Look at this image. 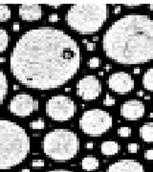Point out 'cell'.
<instances>
[{"label":"cell","instance_id":"cell-1","mask_svg":"<svg viewBox=\"0 0 153 172\" xmlns=\"http://www.w3.org/2000/svg\"><path fill=\"white\" fill-rule=\"evenodd\" d=\"M81 61L76 41L64 31L40 27L24 33L12 49L11 72L22 85L50 90L67 83Z\"/></svg>","mask_w":153,"mask_h":172},{"label":"cell","instance_id":"cell-2","mask_svg":"<svg viewBox=\"0 0 153 172\" xmlns=\"http://www.w3.org/2000/svg\"><path fill=\"white\" fill-rule=\"evenodd\" d=\"M109 59L123 65L153 60V19L143 14H128L114 21L103 37Z\"/></svg>","mask_w":153,"mask_h":172},{"label":"cell","instance_id":"cell-3","mask_svg":"<svg viewBox=\"0 0 153 172\" xmlns=\"http://www.w3.org/2000/svg\"><path fill=\"white\" fill-rule=\"evenodd\" d=\"M30 138L15 123L0 120V169H10L21 164L30 152Z\"/></svg>","mask_w":153,"mask_h":172},{"label":"cell","instance_id":"cell-4","mask_svg":"<svg viewBox=\"0 0 153 172\" xmlns=\"http://www.w3.org/2000/svg\"><path fill=\"white\" fill-rule=\"evenodd\" d=\"M108 17V6L103 3L76 4L67 12L69 27L80 34L89 35L98 32Z\"/></svg>","mask_w":153,"mask_h":172},{"label":"cell","instance_id":"cell-5","mask_svg":"<svg viewBox=\"0 0 153 172\" xmlns=\"http://www.w3.org/2000/svg\"><path fill=\"white\" fill-rule=\"evenodd\" d=\"M45 155L59 163L74 159L80 149V140L76 134L68 129H55L47 133L42 142Z\"/></svg>","mask_w":153,"mask_h":172},{"label":"cell","instance_id":"cell-6","mask_svg":"<svg viewBox=\"0 0 153 172\" xmlns=\"http://www.w3.org/2000/svg\"><path fill=\"white\" fill-rule=\"evenodd\" d=\"M113 124L111 115L101 109L85 111L80 119V128L86 135L99 137L109 130Z\"/></svg>","mask_w":153,"mask_h":172},{"label":"cell","instance_id":"cell-7","mask_svg":"<svg viewBox=\"0 0 153 172\" xmlns=\"http://www.w3.org/2000/svg\"><path fill=\"white\" fill-rule=\"evenodd\" d=\"M76 111L73 99L66 96H55L46 103V114L56 122H66L71 120Z\"/></svg>","mask_w":153,"mask_h":172},{"label":"cell","instance_id":"cell-8","mask_svg":"<svg viewBox=\"0 0 153 172\" xmlns=\"http://www.w3.org/2000/svg\"><path fill=\"white\" fill-rule=\"evenodd\" d=\"M38 109V101L31 95L18 94L15 96L9 104V110L15 116L27 117Z\"/></svg>","mask_w":153,"mask_h":172},{"label":"cell","instance_id":"cell-9","mask_svg":"<svg viewBox=\"0 0 153 172\" xmlns=\"http://www.w3.org/2000/svg\"><path fill=\"white\" fill-rule=\"evenodd\" d=\"M101 93V83L98 78L89 75L80 79L76 83V95L85 101L96 99Z\"/></svg>","mask_w":153,"mask_h":172},{"label":"cell","instance_id":"cell-10","mask_svg":"<svg viewBox=\"0 0 153 172\" xmlns=\"http://www.w3.org/2000/svg\"><path fill=\"white\" fill-rule=\"evenodd\" d=\"M107 84L113 92L119 95H126L134 89L135 82L128 73L116 72L109 76Z\"/></svg>","mask_w":153,"mask_h":172},{"label":"cell","instance_id":"cell-11","mask_svg":"<svg viewBox=\"0 0 153 172\" xmlns=\"http://www.w3.org/2000/svg\"><path fill=\"white\" fill-rule=\"evenodd\" d=\"M145 107L141 100H127L121 105V115L127 120H138L144 117Z\"/></svg>","mask_w":153,"mask_h":172},{"label":"cell","instance_id":"cell-12","mask_svg":"<svg viewBox=\"0 0 153 172\" xmlns=\"http://www.w3.org/2000/svg\"><path fill=\"white\" fill-rule=\"evenodd\" d=\"M106 172H144V169L140 162L132 159H124L109 164Z\"/></svg>","mask_w":153,"mask_h":172},{"label":"cell","instance_id":"cell-13","mask_svg":"<svg viewBox=\"0 0 153 172\" xmlns=\"http://www.w3.org/2000/svg\"><path fill=\"white\" fill-rule=\"evenodd\" d=\"M19 15L25 21H35L42 16V9L38 4H24L19 7Z\"/></svg>","mask_w":153,"mask_h":172},{"label":"cell","instance_id":"cell-14","mask_svg":"<svg viewBox=\"0 0 153 172\" xmlns=\"http://www.w3.org/2000/svg\"><path fill=\"white\" fill-rule=\"evenodd\" d=\"M100 151L104 156H113L116 155L120 151V145L115 141H106L100 145Z\"/></svg>","mask_w":153,"mask_h":172},{"label":"cell","instance_id":"cell-15","mask_svg":"<svg viewBox=\"0 0 153 172\" xmlns=\"http://www.w3.org/2000/svg\"><path fill=\"white\" fill-rule=\"evenodd\" d=\"M139 135L144 142L153 143V123L143 124L139 129Z\"/></svg>","mask_w":153,"mask_h":172},{"label":"cell","instance_id":"cell-16","mask_svg":"<svg viewBox=\"0 0 153 172\" xmlns=\"http://www.w3.org/2000/svg\"><path fill=\"white\" fill-rule=\"evenodd\" d=\"M100 167V162L97 158L93 156H87L82 159L81 161V167L86 171H93L98 169Z\"/></svg>","mask_w":153,"mask_h":172},{"label":"cell","instance_id":"cell-17","mask_svg":"<svg viewBox=\"0 0 153 172\" xmlns=\"http://www.w3.org/2000/svg\"><path fill=\"white\" fill-rule=\"evenodd\" d=\"M8 93V80L6 78L5 73L0 68V107H1L3 101Z\"/></svg>","mask_w":153,"mask_h":172},{"label":"cell","instance_id":"cell-18","mask_svg":"<svg viewBox=\"0 0 153 172\" xmlns=\"http://www.w3.org/2000/svg\"><path fill=\"white\" fill-rule=\"evenodd\" d=\"M142 83L145 90L153 92V67L148 69L143 75Z\"/></svg>","mask_w":153,"mask_h":172},{"label":"cell","instance_id":"cell-19","mask_svg":"<svg viewBox=\"0 0 153 172\" xmlns=\"http://www.w3.org/2000/svg\"><path fill=\"white\" fill-rule=\"evenodd\" d=\"M8 44H9V35L7 33V31L3 28H0V54L7 50Z\"/></svg>","mask_w":153,"mask_h":172},{"label":"cell","instance_id":"cell-20","mask_svg":"<svg viewBox=\"0 0 153 172\" xmlns=\"http://www.w3.org/2000/svg\"><path fill=\"white\" fill-rule=\"evenodd\" d=\"M11 17V10L7 5H0V22L7 21Z\"/></svg>","mask_w":153,"mask_h":172},{"label":"cell","instance_id":"cell-21","mask_svg":"<svg viewBox=\"0 0 153 172\" xmlns=\"http://www.w3.org/2000/svg\"><path fill=\"white\" fill-rule=\"evenodd\" d=\"M30 126L31 128L34 130H40L45 127V123H44V120L42 119H38V120H33V122L31 123Z\"/></svg>","mask_w":153,"mask_h":172},{"label":"cell","instance_id":"cell-22","mask_svg":"<svg viewBox=\"0 0 153 172\" xmlns=\"http://www.w3.org/2000/svg\"><path fill=\"white\" fill-rule=\"evenodd\" d=\"M118 134L120 137L122 138H128L131 136V128L127 126H124V127H120L118 129Z\"/></svg>","mask_w":153,"mask_h":172},{"label":"cell","instance_id":"cell-23","mask_svg":"<svg viewBox=\"0 0 153 172\" xmlns=\"http://www.w3.org/2000/svg\"><path fill=\"white\" fill-rule=\"evenodd\" d=\"M100 65V59L99 57H92L88 61V66L90 68H98Z\"/></svg>","mask_w":153,"mask_h":172},{"label":"cell","instance_id":"cell-24","mask_svg":"<svg viewBox=\"0 0 153 172\" xmlns=\"http://www.w3.org/2000/svg\"><path fill=\"white\" fill-rule=\"evenodd\" d=\"M115 103H116V101H115V99L113 97H111L110 95L105 96V99L104 100V104L105 106H113L115 104Z\"/></svg>","mask_w":153,"mask_h":172},{"label":"cell","instance_id":"cell-25","mask_svg":"<svg viewBox=\"0 0 153 172\" xmlns=\"http://www.w3.org/2000/svg\"><path fill=\"white\" fill-rule=\"evenodd\" d=\"M127 149H128V151L130 153H136V152L139 151L140 146H139L138 143H128V145H127Z\"/></svg>","mask_w":153,"mask_h":172},{"label":"cell","instance_id":"cell-26","mask_svg":"<svg viewBox=\"0 0 153 172\" xmlns=\"http://www.w3.org/2000/svg\"><path fill=\"white\" fill-rule=\"evenodd\" d=\"M44 161L43 160H34L32 162V165H33L34 167H36V168H39V167H44Z\"/></svg>","mask_w":153,"mask_h":172},{"label":"cell","instance_id":"cell-27","mask_svg":"<svg viewBox=\"0 0 153 172\" xmlns=\"http://www.w3.org/2000/svg\"><path fill=\"white\" fill-rule=\"evenodd\" d=\"M144 158L148 161H153V149H148L144 152Z\"/></svg>","mask_w":153,"mask_h":172},{"label":"cell","instance_id":"cell-28","mask_svg":"<svg viewBox=\"0 0 153 172\" xmlns=\"http://www.w3.org/2000/svg\"><path fill=\"white\" fill-rule=\"evenodd\" d=\"M59 20V15H57V14H52L50 15V17H49V21L50 22H53V23H55V22H57Z\"/></svg>","mask_w":153,"mask_h":172},{"label":"cell","instance_id":"cell-29","mask_svg":"<svg viewBox=\"0 0 153 172\" xmlns=\"http://www.w3.org/2000/svg\"><path fill=\"white\" fill-rule=\"evenodd\" d=\"M86 48L88 51H94L96 49V45H95V43L93 42H88L86 44Z\"/></svg>","mask_w":153,"mask_h":172},{"label":"cell","instance_id":"cell-30","mask_svg":"<svg viewBox=\"0 0 153 172\" xmlns=\"http://www.w3.org/2000/svg\"><path fill=\"white\" fill-rule=\"evenodd\" d=\"M125 7H140L141 4L139 3H128V4H124Z\"/></svg>","mask_w":153,"mask_h":172},{"label":"cell","instance_id":"cell-31","mask_svg":"<svg viewBox=\"0 0 153 172\" xmlns=\"http://www.w3.org/2000/svg\"><path fill=\"white\" fill-rule=\"evenodd\" d=\"M47 172H73L71 170H65V169H55V170H50Z\"/></svg>","mask_w":153,"mask_h":172},{"label":"cell","instance_id":"cell-32","mask_svg":"<svg viewBox=\"0 0 153 172\" xmlns=\"http://www.w3.org/2000/svg\"><path fill=\"white\" fill-rule=\"evenodd\" d=\"M120 12H121V6H116L113 11V14L117 15V14H120Z\"/></svg>","mask_w":153,"mask_h":172},{"label":"cell","instance_id":"cell-33","mask_svg":"<svg viewBox=\"0 0 153 172\" xmlns=\"http://www.w3.org/2000/svg\"><path fill=\"white\" fill-rule=\"evenodd\" d=\"M12 29H14V31H19V29H20V25H19V23L15 22V23H14Z\"/></svg>","mask_w":153,"mask_h":172},{"label":"cell","instance_id":"cell-34","mask_svg":"<svg viewBox=\"0 0 153 172\" xmlns=\"http://www.w3.org/2000/svg\"><path fill=\"white\" fill-rule=\"evenodd\" d=\"M85 147L88 148V149H92L94 147V143H87L86 145H85Z\"/></svg>","mask_w":153,"mask_h":172},{"label":"cell","instance_id":"cell-35","mask_svg":"<svg viewBox=\"0 0 153 172\" xmlns=\"http://www.w3.org/2000/svg\"><path fill=\"white\" fill-rule=\"evenodd\" d=\"M49 6H50V7H54L55 9H57V8H59V7H60V4H49Z\"/></svg>","mask_w":153,"mask_h":172},{"label":"cell","instance_id":"cell-36","mask_svg":"<svg viewBox=\"0 0 153 172\" xmlns=\"http://www.w3.org/2000/svg\"><path fill=\"white\" fill-rule=\"evenodd\" d=\"M133 73L135 74V75L140 74V68H134V70H133Z\"/></svg>","mask_w":153,"mask_h":172},{"label":"cell","instance_id":"cell-37","mask_svg":"<svg viewBox=\"0 0 153 172\" xmlns=\"http://www.w3.org/2000/svg\"><path fill=\"white\" fill-rule=\"evenodd\" d=\"M137 95H138V97H143V96H144V91L140 90L139 92H137Z\"/></svg>","mask_w":153,"mask_h":172},{"label":"cell","instance_id":"cell-38","mask_svg":"<svg viewBox=\"0 0 153 172\" xmlns=\"http://www.w3.org/2000/svg\"><path fill=\"white\" fill-rule=\"evenodd\" d=\"M110 68H111V65H110V64H107V65L105 66V70H106V71H109Z\"/></svg>","mask_w":153,"mask_h":172},{"label":"cell","instance_id":"cell-39","mask_svg":"<svg viewBox=\"0 0 153 172\" xmlns=\"http://www.w3.org/2000/svg\"><path fill=\"white\" fill-rule=\"evenodd\" d=\"M21 172H31V171H30L29 168H23V169L21 170Z\"/></svg>","mask_w":153,"mask_h":172},{"label":"cell","instance_id":"cell-40","mask_svg":"<svg viewBox=\"0 0 153 172\" xmlns=\"http://www.w3.org/2000/svg\"><path fill=\"white\" fill-rule=\"evenodd\" d=\"M93 40H94V41H98V40H99V37H98V36H94V37H93Z\"/></svg>","mask_w":153,"mask_h":172},{"label":"cell","instance_id":"cell-41","mask_svg":"<svg viewBox=\"0 0 153 172\" xmlns=\"http://www.w3.org/2000/svg\"><path fill=\"white\" fill-rule=\"evenodd\" d=\"M0 61H1V62H5V61H6L5 57H0Z\"/></svg>","mask_w":153,"mask_h":172},{"label":"cell","instance_id":"cell-42","mask_svg":"<svg viewBox=\"0 0 153 172\" xmlns=\"http://www.w3.org/2000/svg\"><path fill=\"white\" fill-rule=\"evenodd\" d=\"M148 8H149V10H153V4L148 5Z\"/></svg>","mask_w":153,"mask_h":172},{"label":"cell","instance_id":"cell-43","mask_svg":"<svg viewBox=\"0 0 153 172\" xmlns=\"http://www.w3.org/2000/svg\"><path fill=\"white\" fill-rule=\"evenodd\" d=\"M18 88H19V87H18L17 85H15V86H14V89H15V90H17Z\"/></svg>","mask_w":153,"mask_h":172},{"label":"cell","instance_id":"cell-44","mask_svg":"<svg viewBox=\"0 0 153 172\" xmlns=\"http://www.w3.org/2000/svg\"><path fill=\"white\" fill-rule=\"evenodd\" d=\"M144 99H150V97H149V96H146V97H144Z\"/></svg>","mask_w":153,"mask_h":172},{"label":"cell","instance_id":"cell-45","mask_svg":"<svg viewBox=\"0 0 153 172\" xmlns=\"http://www.w3.org/2000/svg\"><path fill=\"white\" fill-rule=\"evenodd\" d=\"M82 42H83V43H88V41H87V39H83V40H82Z\"/></svg>","mask_w":153,"mask_h":172},{"label":"cell","instance_id":"cell-46","mask_svg":"<svg viewBox=\"0 0 153 172\" xmlns=\"http://www.w3.org/2000/svg\"><path fill=\"white\" fill-rule=\"evenodd\" d=\"M99 75H100V76H104V72H100Z\"/></svg>","mask_w":153,"mask_h":172},{"label":"cell","instance_id":"cell-47","mask_svg":"<svg viewBox=\"0 0 153 172\" xmlns=\"http://www.w3.org/2000/svg\"><path fill=\"white\" fill-rule=\"evenodd\" d=\"M149 117H150V118H153V113H150V114H149Z\"/></svg>","mask_w":153,"mask_h":172},{"label":"cell","instance_id":"cell-48","mask_svg":"<svg viewBox=\"0 0 153 172\" xmlns=\"http://www.w3.org/2000/svg\"><path fill=\"white\" fill-rule=\"evenodd\" d=\"M152 172H153V171H152Z\"/></svg>","mask_w":153,"mask_h":172}]
</instances>
